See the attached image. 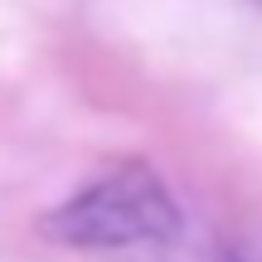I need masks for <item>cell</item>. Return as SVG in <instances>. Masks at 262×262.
I'll return each instance as SVG.
<instances>
[{
  "label": "cell",
  "mask_w": 262,
  "mask_h": 262,
  "mask_svg": "<svg viewBox=\"0 0 262 262\" xmlns=\"http://www.w3.org/2000/svg\"><path fill=\"white\" fill-rule=\"evenodd\" d=\"M44 233L68 248H160L180 233V209L156 170L122 165L83 185L44 219Z\"/></svg>",
  "instance_id": "obj_1"
},
{
  "label": "cell",
  "mask_w": 262,
  "mask_h": 262,
  "mask_svg": "<svg viewBox=\"0 0 262 262\" xmlns=\"http://www.w3.org/2000/svg\"><path fill=\"white\" fill-rule=\"evenodd\" d=\"M209 262H262V228L257 233H243V238H228L219 243V253Z\"/></svg>",
  "instance_id": "obj_2"
}]
</instances>
